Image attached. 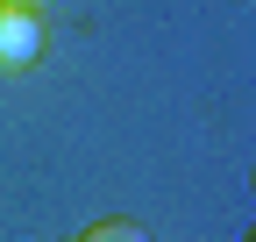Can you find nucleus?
I'll return each mask as SVG.
<instances>
[{"label":"nucleus","instance_id":"1","mask_svg":"<svg viewBox=\"0 0 256 242\" xmlns=\"http://www.w3.org/2000/svg\"><path fill=\"white\" fill-rule=\"evenodd\" d=\"M43 57V14L36 8H0V72H28Z\"/></svg>","mask_w":256,"mask_h":242},{"label":"nucleus","instance_id":"2","mask_svg":"<svg viewBox=\"0 0 256 242\" xmlns=\"http://www.w3.org/2000/svg\"><path fill=\"white\" fill-rule=\"evenodd\" d=\"M78 242H150V228L142 221H92Z\"/></svg>","mask_w":256,"mask_h":242},{"label":"nucleus","instance_id":"3","mask_svg":"<svg viewBox=\"0 0 256 242\" xmlns=\"http://www.w3.org/2000/svg\"><path fill=\"white\" fill-rule=\"evenodd\" d=\"M0 8H43V0H0Z\"/></svg>","mask_w":256,"mask_h":242}]
</instances>
